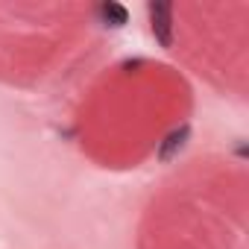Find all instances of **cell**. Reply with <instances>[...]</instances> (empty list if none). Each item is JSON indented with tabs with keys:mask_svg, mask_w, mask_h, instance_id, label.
<instances>
[{
	"mask_svg": "<svg viewBox=\"0 0 249 249\" xmlns=\"http://www.w3.org/2000/svg\"><path fill=\"white\" fill-rule=\"evenodd\" d=\"M150 21H153L156 38H159L164 47H170V41H173V15H170V6L153 3V6H150Z\"/></svg>",
	"mask_w": 249,
	"mask_h": 249,
	"instance_id": "obj_1",
	"label": "cell"
},
{
	"mask_svg": "<svg viewBox=\"0 0 249 249\" xmlns=\"http://www.w3.org/2000/svg\"><path fill=\"white\" fill-rule=\"evenodd\" d=\"M185 138H188V129H176V132H170L167 135V141L161 144V150H159V156L164 159V161H170L182 147H185Z\"/></svg>",
	"mask_w": 249,
	"mask_h": 249,
	"instance_id": "obj_2",
	"label": "cell"
},
{
	"mask_svg": "<svg viewBox=\"0 0 249 249\" xmlns=\"http://www.w3.org/2000/svg\"><path fill=\"white\" fill-rule=\"evenodd\" d=\"M100 15H103L106 21H114V27L126 24V9L117 6V3H103V6H100Z\"/></svg>",
	"mask_w": 249,
	"mask_h": 249,
	"instance_id": "obj_3",
	"label": "cell"
}]
</instances>
